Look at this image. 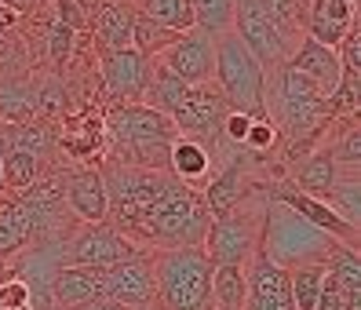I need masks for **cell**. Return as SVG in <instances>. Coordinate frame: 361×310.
I'll list each match as a JSON object with an SVG mask.
<instances>
[{
  "mask_svg": "<svg viewBox=\"0 0 361 310\" xmlns=\"http://www.w3.org/2000/svg\"><path fill=\"white\" fill-rule=\"evenodd\" d=\"M176 139L179 132H176L172 117L150 110L146 102L114 106L102 120V150L110 164L168 172V154H172Z\"/></svg>",
  "mask_w": 361,
  "mask_h": 310,
  "instance_id": "6da1fadb",
  "label": "cell"
},
{
  "mask_svg": "<svg viewBox=\"0 0 361 310\" xmlns=\"http://www.w3.org/2000/svg\"><path fill=\"white\" fill-rule=\"evenodd\" d=\"M99 175L106 186V201H110V212L106 223H114L121 234H128L135 241L142 219L150 216L164 197H172L179 190V179L172 172H150V168H128V164H99Z\"/></svg>",
  "mask_w": 361,
  "mask_h": 310,
  "instance_id": "7a4b0ae2",
  "label": "cell"
},
{
  "mask_svg": "<svg viewBox=\"0 0 361 310\" xmlns=\"http://www.w3.org/2000/svg\"><path fill=\"white\" fill-rule=\"evenodd\" d=\"M212 226L204 197L190 186H179L172 197H164L157 209L142 219L135 244L142 252H168V248H201Z\"/></svg>",
  "mask_w": 361,
  "mask_h": 310,
  "instance_id": "3957f363",
  "label": "cell"
},
{
  "mask_svg": "<svg viewBox=\"0 0 361 310\" xmlns=\"http://www.w3.org/2000/svg\"><path fill=\"white\" fill-rule=\"evenodd\" d=\"M212 80H216L219 95L230 102L233 113H248L256 120L270 117L267 113V70L241 44V37L233 30L216 37V73H212Z\"/></svg>",
  "mask_w": 361,
  "mask_h": 310,
  "instance_id": "277c9868",
  "label": "cell"
},
{
  "mask_svg": "<svg viewBox=\"0 0 361 310\" xmlns=\"http://www.w3.org/2000/svg\"><path fill=\"white\" fill-rule=\"evenodd\" d=\"M157 303L164 310H216L212 306V274L216 266L204 248H168L154 252Z\"/></svg>",
  "mask_w": 361,
  "mask_h": 310,
  "instance_id": "5b68a950",
  "label": "cell"
},
{
  "mask_svg": "<svg viewBox=\"0 0 361 310\" xmlns=\"http://www.w3.org/2000/svg\"><path fill=\"white\" fill-rule=\"evenodd\" d=\"M263 216H267V197L259 186L230 216L212 219L204 244H201L212 266H248V259L263 248Z\"/></svg>",
  "mask_w": 361,
  "mask_h": 310,
  "instance_id": "8992f818",
  "label": "cell"
},
{
  "mask_svg": "<svg viewBox=\"0 0 361 310\" xmlns=\"http://www.w3.org/2000/svg\"><path fill=\"white\" fill-rule=\"evenodd\" d=\"M332 237L322 234L317 226H310L307 219H300L285 204L267 201V216H263V252L292 271V266L303 263H325V256L332 252Z\"/></svg>",
  "mask_w": 361,
  "mask_h": 310,
  "instance_id": "52a82bcc",
  "label": "cell"
},
{
  "mask_svg": "<svg viewBox=\"0 0 361 310\" xmlns=\"http://www.w3.org/2000/svg\"><path fill=\"white\" fill-rule=\"evenodd\" d=\"M233 33L241 37V44L256 55L263 70H278L292 58L300 33L285 30L278 18L267 11L263 0H238L233 4Z\"/></svg>",
  "mask_w": 361,
  "mask_h": 310,
  "instance_id": "ba28073f",
  "label": "cell"
},
{
  "mask_svg": "<svg viewBox=\"0 0 361 310\" xmlns=\"http://www.w3.org/2000/svg\"><path fill=\"white\" fill-rule=\"evenodd\" d=\"M135 252H142V248L106 219L77 223L59 244L62 266H84V271H106V266H114L121 259H132Z\"/></svg>",
  "mask_w": 361,
  "mask_h": 310,
  "instance_id": "9c48e42d",
  "label": "cell"
},
{
  "mask_svg": "<svg viewBox=\"0 0 361 310\" xmlns=\"http://www.w3.org/2000/svg\"><path fill=\"white\" fill-rule=\"evenodd\" d=\"M230 113L233 110H230V102L219 95V88L201 85V88H190L183 110L172 117V124H176V132L183 139L201 142V147L216 157V150L223 147V124H226Z\"/></svg>",
  "mask_w": 361,
  "mask_h": 310,
  "instance_id": "30bf717a",
  "label": "cell"
},
{
  "mask_svg": "<svg viewBox=\"0 0 361 310\" xmlns=\"http://www.w3.org/2000/svg\"><path fill=\"white\" fill-rule=\"evenodd\" d=\"M99 274L102 299H110L124 310H135L142 303L157 299V274H154V252H135L132 259H121Z\"/></svg>",
  "mask_w": 361,
  "mask_h": 310,
  "instance_id": "8fae6325",
  "label": "cell"
},
{
  "mask_svg": "<svg viewBox=\"0 0 361 310\" xmlns=\"http://www.w3.org/2000/svg\"><path fill=\"white\" fill-rule=\"evenodd\" d=\"M154 66H161L164 73L183 80L186 88H201L212 80V73H216V40L194 26V30H186L172 48H164Z\"/></svg>",
  "mask_w": 361,
  "mask_h": 310,
  "instance_id": "7c38bea8",
  "label": "cell"
},
{
  "mask_svg": "<svg viewBox=\"0 0 361 310\" xmlns=\"http://www.w3.org/2000/svg\"><path fill=\"white\" fill-rule=\"evenodd\" d=\"M252 161H256L252 154L238 150V154H230L223 168L208 179V186L201 190V197H204V209H208L212 219L230 216L241 201H248V197L263 186L256 175H252Z\"/></svg>",
  "mask_w": 361,
  "mask_h": 310,
  "instance_id": "4fadbf2b",
  "label": "cell"
},
{
  "mask_svg": "<svg viewBox=\"0 0 361 310\" xmlns=\"http://www.w3.org/2000/svg\"><path fill=\"white\" fill-rule=\"evenodd\" d=\"M99 77H102V88L117 106L124 102H139L146 85L154 77V58L139 55L135 48H124V51H99Z\"/></svg>",
  "mask_w": 361,
  "mask_h": 310,
  "instance_id": "5bb4252c",
  "label": "cell"
},
{
  "mask_svg": "<svg viewBox=\"0 0 361 310\" xmlns=\"http://www.w3.org/2000/svg\"><path fill=\"white\" fill-rule=\"evenodd\" d=\"M241 310H292L288 271L274 263L263 248L245 266V303Z\"/></svg>",
  "mask_w": 361,
  "mask_h": 310,
  "instance_id": "9a60e30c",
  "label": "cell"
},
{
  "mask_svg": "<svg viewBox=\"0 0 361 310\" xmlns=\"http://www.w3.org/2000/svg\"><path fill=\"white\" fill-rule=\"evenodd\" d=\"M307 37L336 51V44L354 30V0H310L307 8Z\"/></svg>",
  "mask_w": 361,
  "mask_h": 310,
  "instance_id": "2e32d148",
  "label": "cell"
},
{
  "mask_svg": "<svg viewBox=\"0 0 361 310\" xmlns=\"http://www.w3.org/2000/svg\"><path fill=\"white\" fill-rule=\"evenodd\" d=\"M288 66H292L295 73H303L307 80H314V85L322 88L325 99H332V92H336V85H339V77H343L336 51L325 48V44H317V40H310L307 33L300 37V44H295V51H292V58H288Z\"/></svg>",
  "mask_w": 361,
  "mask_h": 310,
  "instance_id": "e0dca14e",
  "label": "cell"
},
{
  "mask_svg": "<svg viewBox=\"0 0 361 310\" xmlns=\"http://www.w3.org/2000/svg\"><path fill=\"white\" fill-rule=\"evenodd\" d=\"M66 204L80 223H102L110 212L99 168H73L66 175Z\"/></svg>",
  "mask_w": 361,
  "mask_h": 310,
  "instance_id": "ac0fdd59",
  "label": "cell"
},
{
  "mask_svg": "<svg viewBox=\"0 0 361 310\" xmlns=\"http://www.w3.org/2000/svg\"><path fill=\"white\" fill-rule=\"evenodd\" d=\"M135 15L139 8L132 0H110L92 23V33H95V48L99 51H124L132 48V26H135Z\"/></svg>",
  "mask_w": 361,
  "mask_h": 310,
  "instance_id": "d6986e66",
  "label": "cell"
},
{
  "mask_svg": "<svg viewBox=\"0 0 361 310\" xmlns=\"http://www.w3.org/2000/svg\"><path fill=\"white\" fill-rule=\"evenodd\" d=\"M336 161L329 157V150L325 147H317V150H310L307 157H300L288 168V186L292 190H300V194H307V197H314V201H325V194L332 190V182H336Z\"/></svg>",
  "mask_w": 361,
  "mask_h": 310,
  "instance_id": "ffe728a7",
  "label": "cell"
},
{
  "mask_svg": "<svg viewBox=\"0 0 361 310\" xmlns=\"http://www.w3.org/2000/svg\"><path fill=\"white\" fill-rule=\"evenodd\" d=\"M168 172H172L183 186L201 194L208 186V179H212V154L201 147V142L179 135L172 142V154H168Z\"/></svg>",
  "mask_w": 361,
  "mask_h": 310,
  "instance_id": "44dd1931",
  "label": "cell"
},
{
  "mask_svg": "<svg viewBox=\"0 0 361 310\" xmlns=\"http://www.w3.org/2000/svg\"><path fill=\"white\" fill-rule=\"evenodd\" d=\"M33 244V223L18 197H0V263L15 259L23 248Z\"/></svg>",
  "mask_w": 361,
  "mask_h": 310,
  "instance_id": "7402d4cb",
  "label": "cell"
},
{
  "mask_svg": "<svg viewBox=\"0 0 361 310\" xmlns=\"http://www.w3.org/2000/svg\"><path fill=\"white\" fill-rule=\"evenodd\" d=\"M102 120H106V113H95V110H84L77 117H66L59 147L66 150L70 157H77V161L92 157V154L99 157V150H102Z\"/></svg>",
  "mask_w": 361,
  "mask_h": 310,
  "instance_id": "603a6c76",
  "label": "cell"
},
{
  "mask_svg": "<svg viewBox=\"0 0 361 310\" xmlns=\"http://www.w3.org/2000/svg\"><path fill=\"white\" fill-rule=\"evenodd\" d=\"M102 299V288H99V274L95 271H84V266H62L51 281V306H80V303H92Z\"/></svg>",
  "mask_w": 361,
  "mask_h": 310,
  "instance_id": "cb8c5ba5",
  "label": "cell"
},
{
  "mask_svg": "<svg viewBox=\"0 0 361 310\" xmlns=\"http://www.w3.org/2000/svg\"><path fill=\"white\" fill-rule=\"evenodd\" d=\"M325 278H329L343 296H350V299L361 303V259H357L354 248L332 244V252L325 256Z\"/></svg>",
  "mask_w": 361,
  "mask_h": 310,
  "instance_id": "d4e9b609",
  "label": "cell"
},
{
  "mask_svg": "<svg viewBox=\"0 0 361 310\" xmlns=\"http://www.w3.org/2000/svg\"><path fill=\"white\" fill-rule=\"evenodd\" d=\"M186 95H190V88L183 85V80H176L172 73H164L161 66H154V77H150V85H146V92H142L146 106L164 113V117H176L183 110Z\"/></svg>",
  "mask_w": 361,
  "mask_h": 310,
  "instance_id": "484cf974",
  "label": "cell"
},
{
  "mask_svg": "<svg viewBox=\"0 0 361 310\" xmlns=\"http://www.w3.org/2000/svg\"><path fill=\"white\" fill-rule=\"evenodd\" d=\"M322 288H325V263H303V266H292L288 271L292 310H314Z\"/></svg>",
  "mask_w": 361,
  "mask_h": 310,
  "instance_id": "4316f807",
  "label": "cell"
},
{
  "mask_svg": "<svg viewBox=\"0 0 361 310\" xmlns=\"http://www.w3.org/2000/svg\"><path fill=\"white\" fill-rule=\"evenodd\" d=\"M339 175H336V182H332V190L325 194V204L329 209L343 219V223H350V226H357L361 223V194H357V172L354 168H336Z\"/></svg>",
  "mask_w": 361,
  "mask_h": 310,
  "instance_id": "83f0119b",
  "label": "cell"
},
{
  "mask_svg": "<svg viewBox=\"0 0 361 310\" xmlns=\"http://www.w3.org/2000/svg\"><path fill=\"white\" fill-rule=\"evenodd\" d=\"M40 179V161L30 154L8 150L4 161H0V190H8L11 197H23L30 186Z\"/></svg>",
  "mask_w": 361,
  "mask_h": 310,
  "instance_id": "f1b7e54d",
  "label": "cell"
},
{
  "mask_svg": "<svg viewBox=\"0 0 361 310\" xmlns=\"http://www.w3.org/2000/svg\"><path fill=\"white\" fill-rule=\"evenodd\" d=\"M135 8H139V15L150 18V23L168 26L176 33L194 30V8H190V0H139Z\"/></svg>",
  "mask_w": 361,
  "mask_h": 310,
  "instance_id": "f546056e",
  "label": "cell"
},
{
  "mask_svg": "<svg viewBox=\"0 0 361 310\" xmlns=\"http://www.w3.org/2000/svg\"><path fill=\"white\" fill-rule=\"evenodd\" d=\"M245 303V266H216L212 274V306L241 310Z\"/></svg>",
  "mask_w": 361,
  "mask_h": 310,
  "instance_id": "4dcf8cb0",
  "label": "cell"
},
{
  "mask_svg": "<svg viewBox=\"0 0 361 310\" xmlns=\"http://www.w3.org/2000/svg\"><path fill=\"white\" fill-rule=\"evenodd\" d=\"M0 113H4L11 124L33 120L37 117V110H33V88L23 85L18 77H0Z\"/></svg>",
  "mask_w": 361,
  "mask_h": 310,
  "instance_id": "1f68e13d",
  "label": "cell"
},
{
  "mask_svg": "<svg viewBox=\"0 0 361 310\" xmlns=\"http://www.w3.org/2000/svg\"><path fill=\"white\" fill-rule=\"evenodd\" d=\"M233 4H238V0H190V8H194V26L216 40L219 33L233 30Z\"/></svg>",
  "mask_w": 361,
  "mask_h": 310,
  "instance_id": "d6a6232c",
  "label": "cell"
},
{
  "mask_svg": "<svg viewBox=\"0 0 361 310\" xmlns=\"http://www.w3.org/2000/svg\"><path fill=\"white\" fill-rule=\"evenodd\" d=\"M179 37H183V33L168 30V26H157V23H150L146 15H135V26H132V48H135L139 55L157 58L164 48H172Z\"/></svg>",
  "mask_w": 361,
  "mask_h": 310,
  "instance_id": "836d02e7",
  "label": "cell"
},
{
  "mask_svg": "<svg viewBox=\"0 0 361 310\" xmlns=\"http://www.w3.org/2000/svg\"><path fill=\"white\" fill-rule=\"evenodd\" d=\"M357 102H361V73H343V77H339V85H336V92H332V99H329L332 120L354 117Z\"/></svg>",
  "mask_w": 361,
  "mask_h": 310,
  "instance_id": "e575fe53",
  "label": "cell"
},
{
  "mask_svg": "<svg viewBox=\"0 0 361 310\" xmlns=\"http://www.w3.org/2000/svg\"><path fill=\"white\" fill-rule=\"evenodd\" d=\"M278 142H281V135H278V128H274V120H270V117H259V120L248 124L241 150L252 154V157H267V154L278 150Z\"/></svg>",
  "mask_w": 361,
  "mask_h": 310,
  "instance_id": "d590c367",
  "label": "cell"
},
{
  "mask_svg": "<svg viewBox=\"0 0 361 310\" xmlns=\"http://www.w3.org/2000/svg\"><path fill=\"white\" fill-rule=\"evenodd\" d=\"M73 40H77V33L51 18V26H48V58L55 62V66H66V62L73 58Z\"/></svg>",
  "mask_w": 361,
  "mask_h": 310,
  "instance_id": "8d00e7d4",
  "label": "cell"
},
{
  "mask_svg": "<svg viewBox=\"0 0 361 310\" xmlns=\"http://www.w3.org/2000/svg\"><path fill=\"white\" fill-rule=\"evenodd\" d=\"M55 23L70 26L73 33L92 30V15L80 8V0H55Z\"/></svg>",
  "mask_w": 361,
  "mask_h": 310,
  "instance_id": "74e56055",
  "label": "cell"
},
{
  "mask_svg": "<svg viewBox=\"0 0 361 310\" xmlns=\"http://www.w3.org/2000/svg\"><path fill=\"white\" fill-rule=\"evenodd\" d=\"M336 58H339V70H343V73H361V40H357V30H350L336 44Z\"/></svg>",
  "mask_w": 361,
  "mask_h": 310,
  "instance_id": "f35d334b",
  "label": "cell"
},
{
  "mask_svg": "<svg viewBox=\"0 0 361 310\" xmlns=\"http://www.w3.org/2000/svg\"><path fill=\"white\" fill-rule=\"evenodd\" d=\"M18 306H30V288L11 274V281L0 288V310H18Z\"/></svg>",
  "mask_w": 361,
  "mask_h": 310,
  "instance_id": "ab89813d",
  "label": "cell"
},
{
  "mask_svg": "<svg viewBox=\"0 0 361 310\" xmlns=\"http://www.w3.org/2000/svg\"><path fill=\"white\" fill-rule=\"evenodd\" d=\"M51 310H124L110 299H92V303H80V306H51Z\"/></svg>",
  "mask_w": 361,
  "mask_h": 310,
  "instance_id": "60d3db41",
  "label": "cell"
},
{
  "mask_svg": "<svg viewBox=\"0 0 361 310\" xmlns=\"http://www.w3.org/2000/svg\"><path fill=\"white\" fill-rule=\"evenodd\" d=\"M11 274H15V271H11V263H0V288L11 281Z\"/></svg>",
  "mask_w": 361,
  "mask_h": 310,
  "instance_id": "b9f144b4",
  "label": "cell"
},
{
  "mask_svg": "<svg viewBox=\"0 0 361 310\" xmlns=\"http://www.w3.org/2000/svg\"><path fill=\"white\" fill-rule=\"evenodd\" d=\"M4 154H8V139H4V128H0V161H4Z\"/></svg>",
  "mask_w": 361,
  "mask_h": 310,
  "instance_id": "7bdbcfd3",
  "label": "cell"
},
{
  "mask_svg": "<svg viewBox=\"0 0 361 310\" xmlns=\"http://www.w3.org/2000/svg\"><path fill=\"white\" fill-rule=\"evenodd\" d=\"M135 310H164V306H161V303L154 299V303H142V306H135Z\"/></svg>",
  "mask_w": 361,
  "mask_h": 310,
  "instance_id": "ee69618b",
  "label": "cell"
},
{
  "mask_svg": "<svg viewBox=\"0 0 361 310\" xmlns=\"http://www.w3.org/2000/svg\"><path fill=\"white\" fill-rule=\"evenodd\" d=\"M18 310H30V306H18Z\"/></svg>",
  "mask_w": 361,
  "mask_h": 310,
  "instance_id": "f6af8a7d",
  "label": "cell"
},
{
  "mask_svg": "<svg viewBox=\"0 0 361 310\" xmlns=\"http://www.w3.org/2000/svg\"><path fill=\"white\" fill-rule=\"evenodd\" d=\"M132 4H139V0H132Z\"/></svg>",
  "mask_w": 361,
  "mask_h": 310,
  "instance_id": "bcb514c9",
  "label": "cell"
},
{
  "mask_svg": "<svg viewBox=\"0 0 361 310\" xmlns=\"http://www.w3.org/2000/svg\"><path fill=\"white\" fill-rule=\"evenodd\" d=\"M0 4H4V0H0Z\"/></svg>",
  "mask_w": 361,
  "mask_h": 310,
  "instance_id": "7dc6e473",
  "label": "cell"
}]
</instances>
